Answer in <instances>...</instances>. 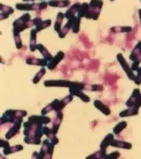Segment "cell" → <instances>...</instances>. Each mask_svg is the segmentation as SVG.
<instances>
[{"mask_svg": "<svg viewBox=\"0 0 141 159\" xmlns=\"http://www.w3.org/2000/svg\"><path fill=\"white\" fill-rule=\"evenodd\" d=\"M52 119L46 115H32L29 117L27 122L24 123L23 134L25 135L24 141L31 145H40L44 126L49 124Z\"/></svg>", "mask_w": 141, "mask_h": 159, "instance_id": "6da1fadb", "label": "cell"}, {"mask_svg": "<svg viewBox=\"0 0 141 159\" xmlns=\"http://www.w3.org/2000/svg\"><path fill=\"white\" fill-rule=\"evenodd\" d=\"M27 115V112L25 110H15V109H9L5 111L0 119L1 125L5 124H15V123L23 122V118Z\"/></svg>", "mask_w": 141, "mask_h": 159, "instance_id": "7a4b0ae2", "label": "cell"}, {"mask_svg": "<svg viewBox=\"0 0 141 159\" xmlns=\"http://www.w3.org/2000/svg\"><path fill=\"white\" fill-rule=\"evenodd\" d=\"M73 98H74V96L69 94L67 97H65L64 98H63L62 100H59V99L53 100L51 103L48 104L46 107H44L42 110V115H46V113H50L52 111H55V113L62 112V110L66 107L67 104L73 101Z\"/></svg>", "mask_w": 141, "mask_h": 159, "instance_id": "3957f363", "label": "cell"}, {"mask_svg": "<svg viewBox=\"0 0 141 159\" xmlns=\"http://www.w3.org/2000/svg\"><path fill=\"white\" fill-rule=\"evenodd\" d=\"M33 25V22L31 19V15L25 13L19 19L15 20L13 23V34H18L25 31L28 28Z\"/></svg>", "mask_w": 141, "mask_h": 159, "instance_id": "277c9868", "label": "cell"}, {"mask_svg": "<svg viewBox=\"0 0 141 159\" xmlns=\"http://www.w3.org/2000/svg\"><path fill=\"white\" fill-rule=\"evenodd\" d=\"M86 86L83 83L76 82V81H72L71 86L68 87L69 90V93L71 95L76 96L85 102H89L90 101V98L88 96L85 94L83 92V90H86Z\"/></svg>", "mask_w": 141, "mask_h": 159, "instance_id": "5b68a950", "label": "cell"}, {"mask_svg": "<svg viewBox=\"0 0 141 159\" xmlns=\"http://www.w3.org/2000/svg\"><path fill=\"white\" fill-rule=\"evenodd\" d=\"M103 6V2L99 0L90 1L88 8V15L86 19H92L94 20H97L101 13V8Z\"/></svg>", "mask_w": 141, "mask_h": 159, "instance_id": "8992f818", "label": "cell"}, {"mask_svg": "<svg viewBox=\"0 0 141 159\" xmlns=\"http://www.w3.org/2000/svg\"><path fill=\"white\" fill-rule=\"evenodd\" d=\"M48 3L46 2H40V3H17L15 8L18 10L23 11H35V10H42L46 8Z\"/></svg>", "mask_w": 141, "mask_h": 159, "instance_id": "52a82bcc", "label": "cell"}, {"mask_svg": "<svg viewBox=\"0 0 141 159\" xmlns=\"http://www.w3.org/2000/svg\"><path fill=\"white\" fill-rule=\"evenodd\" d=\"M129 59L132 61V65L131 69L134 72L137 68L139 67V65L141 62V41H139L137 45L134 47V48L133 49L131 54L129 55Z\"/></svg>", "mask_w": 141, "mask_h": 159, "instance_id": "ba28073f", "label": "cell"}, {"mask_svg": "<svg viewBox=\"0 0 141 159\" xmlns=\"http://www.w3.org/2000/svg\"><path fill=\"white\" fill-rule=\"evenodd\" d=\"M126 106L139 109L141 107V93L139 89H134L131 97L126 102Z\"/></svg>", "mask_w": 141, "mask_h": 159, "instance_id": "9c48e42d", "label": "cell"}, {"mask_svg": "<svg viewBox=\"0 0 141 159\" xmlns=\"http://www.w3.org/2000/svg\"><path fill=\"white\" fill-rule=\"evenodd\" d=\"M117 61L119 62V64H121V66H122V68L123 69V70L125 71L126 75H128L129 79L132 80H134V72L132 70V69L129 66V64L127 63V61L125 60V58H123V54H122V53H118V54L117 55Z\"/></svg>", "mask_w": 141, "mask_h": 159, "instance_id": "30bf717a", "label": "cell"}, {"mask_svg": "<svg viewBox=\"0 0 141 159\" xmlns=\"http://www.w3.org/2000/svg\"><path fill=\"white\" fill-rule=\"evenodd\" d=\"M72 84V81L67 80H46L44 82V86L46 87H69Z\"/></svg>", "mask_w": 141, "mask_h": 159, "instance_id": "8fae6325", "label": "cell"}, {"mask_svg": "<svg viewBox=\"0 0 141 159\" xmlns=\"http://www.w3.org/2000/svg\"><path fill=\"white\" fill-rule=\"evenodd\" d=\"M120 157V153L118 152H113L111 154H107L106 156H103L100 151L95 152L93 154H90V156L86 157V159H117Z\"/></svg>", "mask_w": 141, "mask_h": 159, "instance_id": "7c38bea8", "label": "cell"}, {"mask_svg": "<svg viewBox=\"0 0 141 159\" xmlns=\"http://www.w3.org/2000/svg\"><path fill=\"white\" fill-rule=\"evenodd\" d=\"M114 140V135L112 134H108L106 135V137L103 139V141H101V146H100V152L103 156L107 155V149L109 146H111L112 141Z\"/></svg>", "mask_w": 141, "mask_h": 159, "instance_id": "4fadbf2b", "label": "cell"}, {"mask_svg": "<svg viewBox=\"0 0 141 159\" xmlns=\"http://www.w3.org/2000/svg\"><path fill=\"white\" fill-rule=\"evenodd\" d=\"M21 124L22 121L20 122H17L13 124L12 125L10 126V128L9 129V130L7 131L6 135H5V138L6 140H10L11 138H13L15 135H18L19 132L20 130V128H21Z\"/></svg>", "mask_w": 141, "mask_h": 159, "instance_id": "5bb4252c", "label": "cell"}, {"mask_svg": "<svg viewBox=\"0 0 141 159\" xmlns=\"http://www.w3.org/2000/svg\"><path fill=\"white\" fill-rule=\"evenodd\" d=\"M64 52H63V51H59V52L53 57V58H52V60L50 62H48V64H47V68L49 69L50 70H53L58 66V64L64 59Z\"/></svg>", "mask_w": 141, "mask_h": 159, "instance_id": "9a60e30c", "label": "cell"}, {"mask_svg": "<svg viewBox=\"0 0 141 159\" xmlns=\"http://www.w3.org/2000/svg\"><path fill=\"white\" fill-rule=\"evenodd\" d=\"M25 62L29 65H37V66H41L42 68L47 66V64H48V62L46 61V59L35 58V57H28Z\"/></svg>", "mask_w": 141, "mask_h": 159, "instance_id": "2e32d148", "label": "cell"}, {"mask_svg": "<svg viewBox=\"0 0 141 159\" xmlns=\"http://www.w3.org/2000/svg\"><path fill=\"white\" fill-rule=\"evenodd\" d=\"M63 118H64V114L62 112H57L55 113V116H54V119H53V121H52V131L53 133L57 135L58 129H59V127H60V125H61L62 121H63Z\"/></svg>", "mask_w": 141, "mask_h": 159, "instance_id": "e0dca14e", "label": "cell"}, {"mask_svg": "<svg viewBox=\"0 0 141 159\" xmlns=\"http://www.w3.org/2000/svg\"><path fill=\"white\" fill-rule=\"evenodd\" d=\"M80 5H81V3H75L74 4H73L72 6L69 7V9H68L67 11L64 13L65 18H67L68 20H71V19L75 18L77 16L76 15L77 13H78V10L80 9Z\"/></svg>", "mask_w": 141, "mask_h": 159, "instance_id": "ac0fdd59", "label": "cell"}, {"mask_svg": "<svg viewBox=\"0 0 141 159\" xmlns=\"http://www.w3.org/2000/svg\"><path fill=\"white\" fill-rule=\"evenodd\" d=\"M43 134L46 135V138H47L54 146H56V145L58 143V139L57 138L55 134L53 133L52 128H49V127H47L46 125L44 126V128H43Z\"/></svg>", "mask_w": 141, "mask_h": 159, "instance_id": "d6986e66", "label": "cell"}, {"mask_svg": "<svg viewBox=\"0 0 141 159\" xmlns=\"http://www.w3.org/2000/svg\"><path fill=\"white\" fill-rule=\"evenodd\" d=\"M42 147L46 150V157H45V159H52V152H53V149H54V145L48 139H46V140H44L42 141Z\"/></svg>", "mask_w": 141, "mask_h": 159, "instance_id": "ffe728a7", "label": "cell"}, {"mask_svg": "<svg viewBox=\"0 0 141 159\" xmlns=\"http://www.w3.org/2000/svg\"><path fill=\"white\" fill-rule=\"evenodd\" d=\"M0 10H1V15H0L1 20L7 19L10 15H12L14 13V9L13 8L4 5V4H2V3L0 4Z\"/></svg>", "mask_w": 141, "mask_h": 159, "instance_id": "44dd1931", "label": "cell"}, {"mask_svg": "<svg viewBox=\"0 0 141 159\" xmlns=\"http://www.w3.org/2000/svg\"><path fill=\"white\" fill-rule=\"evenodd\" d=\"M94 106H95L97 109H99V110L101 111L103 114H105V115L108 116V115H110L111 114L110 108H109L107 105H105L102 102L100 101V100H95V101L94 102Z\"/></svg>", "mask_w": 141, "mask_h": 159, "instance_id": "7402d4cb", "label": "cell"}, {"mask_svg": "<svg viewBox=\"0 0 141 159\" xmlns=\"http://www.w3.org/2000/svg\"><path fill=\"white\" fill-rule=\"evenodd\" d=\"M111 146L113 147H117V148H122V149H127V150L132 148V145L129 142L119 141V140H113L111 143Z\"/></svg>", "mask_w": 141, "mask_h": 159, "instance_id": "603a6c76", "label": "cell"}, {"mask_svg": "<svg viewBox=\"0 0 141 159\" xmlns=\"http://www.w3.org/2000/svg\"><path fill=\"white\" fill-rule=\"evenodd\" d=\"M37 31L36 29H32L31 31V37H30V50L31 52H35L37 49L38 44L37 43Z\"/></svg>", "mask_w": 141, "mask_h": 159, "instance_id": "cb8c5ba5", "label": "cell"}, {"mask_svg": "<svg viewBox=\"0 0 141 159\" xmlns=\"http://www.w3.org/2000/svg\"><path fill=\"white\" fill-rule=\"evenodd\" d=\"M72 26H73V19L71 20H68V22L65 24V25L64 27L62 28V30L60 31V32L58 33V36L60 38H64L67 34L69 32L70 30H72Z\"/></svg>", "mask_w": 141, "mask_h": 159, "instance_id": "d4e9b609", "label": "cell"}, {"mask_svg": "<svg viewBox=\"0 0 141 159\" xmlns=\"http://www.w3.org/2000/svg\"><path fill=\"white\" fill-rule=\"evenodd\" d=\"M37 50L40 51L41 54L43 56V58L46 59L47 62H50L52 58H53V56L47 51V49L43 46L42 44H41V43L40 44H38V46H37Z\"/></svg>", "mask_w": 141, "mask_h": 159, "instance_id": "484cf974", "label": "cell"}, {"mask_svg": "<svg viewBox=\"0 0 141 159\" xmlns=\"http://www.w3.org/2000/svg\"><path fill=\"white\" fill-rule=\"evenodd\" d=\"M64 18H65V16L64 13H62V12L58 13L57 17H56L55 24H54V30H55L58 33H59L60 31L62 30V24H63V21H64Z\"/></svg>", "mask_w": 141, "mask_h": 159, "instance_id": "4316f807", "label": "cell"}, {"mask_svg": "<svg viewBox=\"0 0 141 159\" xmlns=\"http://www.w3.org/2000/svg\"><path fill=\"white\" fill-rule=\"evenodd\" d=\"M88 8H89V3H81L80 9L78 10L77 13V16L79 19L81 18H87V15H88Z\"/></svg>", "mask_w": 141, "mask_h": 159, "instance_id": "83f0119b", "label": "cell"}, {"mask_svg": "<svg viewBox=\"0 0 141 159\" xmlns=\"http://www.w3.org/2000/svg\"><path fill=\"white\" fill-rule=\"evenodd\" d=\"M24 149V147H22L21 145H16V146H13V147H9L8 148L3 149V155H10L12 153L18 152L20 151H22Z\"/></svg>", "mask_w": 141, "mask_h": 159, "instance_id": "f1b7e54d", "label": "cell"}, {"mask_svg": "<svg viewBox=\"0 0 141 159\" xmlns=\"http://www.w3.org/2000/svg\"><path fill=\"white\" fill-rule=\"evenodd\" d=\"M48 5L52 7H58V8H66L70 5V1H49Z\"/></svg>", "mask_w": 141, "mask_h": 159, "instance_id": "f546056e", "label": "cell"}, {"mask_svg": "<svg viewBox=\"0 0 141 159\" xmlns=\"http://www.w3.org/2000/svg\"><path fill=\"white\" fill-rule=\"evenodd\" d=\"M138 113H139V109L133 108V107H129L128 109L122 111V112L119 113V116L122 117V118H123V117L134 116V115H137Z\"/></svg>", "mask_w": 141, "mask_h": 159, "instance_id": "4dcf8cb0", "label": "cell"}, {"mask_svg": "<svg viewBox=\"0 0 141 159\" xmlns=\"http://www.w3.org/2000/svg\"><path fill=\"white\" fill-rule=\"evenodd\" d=\"M51 25H52V20H42L40 24L36 26V31H37V32H39V31H42L44 29H46V28H47L48 26H50Z\"/></svg>", "mask_w": 141, "mask_h": 159, "instance_id": "1f68e13d", "label": "cell"}, {"mask_svg": "<svg viewBox=\"0 0 141 159\" xmlns=\"http://www.w3.org/2000/svg\"><path fill=\"white\" fill-rule=\"evenodd\" d=\"M127 127V122L126 121H122L118 123L115 127L113 128V132L115 135H119L121 132Z\"/></svg>", "mask_w": 141, "mask_h": 159, "instance_id": "d6a6232c", "label": "cell"}, {"mask_svg": "<svg viewBox=\"0 0 141 159\" xmlns=\"http://www.w3.org/2000/svg\"><path fill=\"white\" fill-rule=\"evenodd\" d=\"M45 74H46V69H45V68H42L40 70L38 71V72L35 75L32 82H33L34 84H37V83L40 81L41 79L45 75Z\"/></svg>", "mask_w": 141, "mask_h": 159, "instance_id": "836d02e7", "label": "cell"}, {"mask_svg": "<svg viewBox=\"0 0 141 159\" xmlns=\"http://www.w3.org/2000/svg\"><path fill=\"white\" fill-rule=\"evenodd\" d=\"M80 19L78 17L73 19V26H72V30L74 33H78L80 31Z\"/></svg>", "mask_w": 141, "mask_h": 159, "instance_id": "e575fe53", "label": "cell"}, {"mask_svg": "<svg viewBox=\"0 0 141 159\" xmlns=\"http://www.w3.org/2000/svg\"><path fill=\"white\" fill-rule=\"evenodd\" d=\"M111 30H116L114 32H129V31H132V28L130 26H117V27H113L112 28Z\"/></svg>", "mask_w": 141, "mask_h": 159, "instance_id": "d590c367", "label": "cell"}, {"mask_svg": "<svg viewBox=\"0 0 141 159\" xmlns=\"http://www.w3.org/2000/svg\"><path fill=\"white\" fill-rule=\"evenodd\" d=\"M136 75H135L134 83L136 85H140L141 84V67H138L136 70Z\"/></svg>", "mask_w": 141, "mask_h": 159, "instance_id": "8d00e7d4", "label": "cell"}, {"mask_svg": "<svg viewBox=\"0 0 141 159\" xmlns=\"http://www.w3.org/2000/svg\"><path fill=\"white\" fill-rule=\"evenodd\" d=\"M14 38H15V43L17 49H20L22 48V41L21 38L18 34H14Z\"/></svg>", "mask_w": 141, "mask_h": 159, "instance_id": "74e56055", "label": "cell"}, {"mask_svg": "<svg viewBox=\"0 0 141 159\" xmlns=\"http://www.w3.org/2000/svg\"><path fill=\"white\" fill-rule=\"evenodd\" d=\"M103 89V86L101 85H91L89 87H86V90H90L92 92H101Z\"/></svg>", "mask_w": 141, "mask_h": 159, "instance_id": "f35d334b", "label": "cell"}, {"mask_svg": "<svg viewBox=\"0 0 141 159\" xmlns=\"http://www.w3.org/2000/svg\"><path fill=\"white\" fill-rule=\"evenodd\" d=\"M0 147H3V149H5V148H8V147H10V145H9L8 140L1 139V140H0Z\"/></svg>", "mask_w": 141, "mask_h": 159, "instance_id": "ab89813d", "label": "cell"}, {"mask_svg": "<svg viewBox=\"0 0 141 159\" xmlns=\"http://www.w3.org/2000/svg\"><path fill=\"white\" fill-rule=\"evenodd\" d=\"M139 20H140V23H141V9L139 10Z\"/></svg>", "mask_w": 141, "mask_h": 159, "instance_id": "60d3db41", "label": "cell"}, {"mask_svg": "<svg viewBox=\"0 0 141 159\" xmlns=\"http://www.w3.org/2000/svg\"><path fill=\"white\" fill-rule=\"evenodd\" d=\"M0 159H6L3 156H2V154H1V156H0Z\"/></svg>", "mask_w": 141, "mask_h": 159, "instance_id": "b9f144b4", "label": "cell"}, {"mask_svg": "<svg viewBox=\"0 0 141 159\" xmlns=\"http://www.w3.org/2000/svg\"><path fill=\"white\" fill-rule=\"evenodd\" d=\"M33 159H34V158H33Z\"/></svg>", "mask_w": 141, "mask_h": 159, "instance_id": "7bdbcfd3", "label": "cell"}]
</instances>
